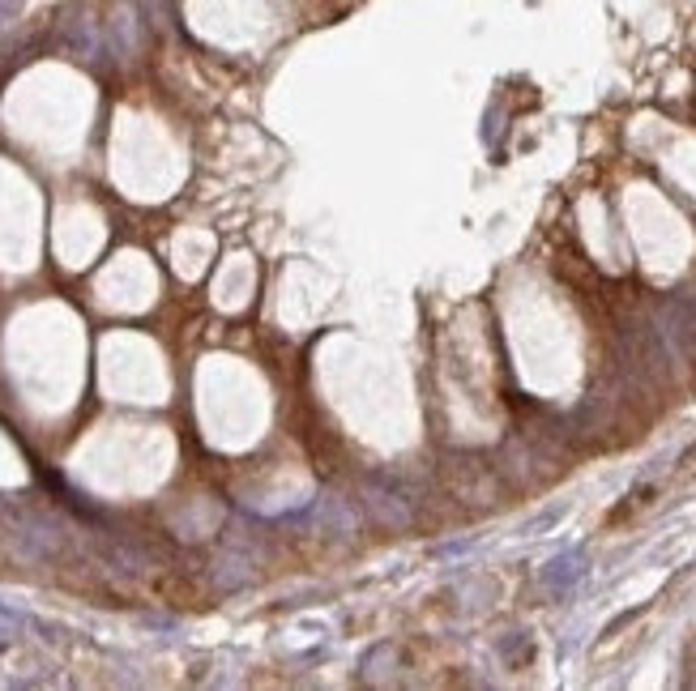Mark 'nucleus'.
<instances>
[{"label": "nucleus", "mask_w": 696, "mask_h": 691, "mask_svg": "<svg viewBox=\"0 0 696 691\" xmlns=\"http://www.w3.org/2000/svg\"><path fill=\"white\" fill-rule=\"evenodd\" d=\"M13 636H18V615L0 610V640H13Z\"/></svg>", "instance_id": "2"}, {"label": "nucleus", "mask_w": 696, "mask_h": 691, "mask_svg": "<svg viewBox=\"0 0 696 691\" xmlns=\"http://www.w3.org/2000/svg\"><path fill=\"white\" fill-rule=\"evenodd\" d=\"M13 9V0H0V13H9Z\"/></svg>", "instance_id": "3"}, {"label": "nucleus", "mask_w": 696, "mask_h": 691, "mask_svg": "<svg viewBox=\"0 0 696 691\" xmlns=\"http://www.w3.org/2000/svg\"><path fill=\"white\" fill-rule=\"evenodd\" d=\"M581 576V559L577 555H564V559H556L547 572H543V581L551 585V589H564V585H573Z\"/></svg>", "instance_id": "1"}]
</instances>
